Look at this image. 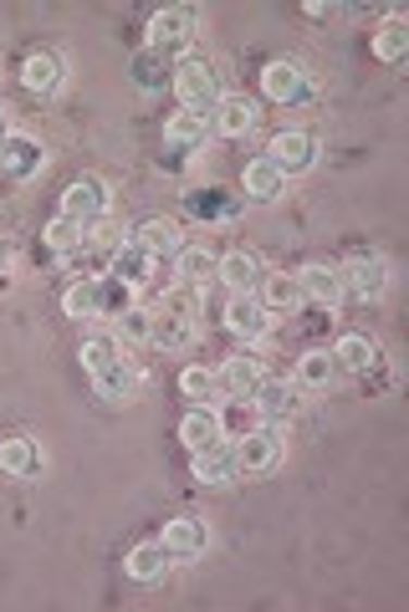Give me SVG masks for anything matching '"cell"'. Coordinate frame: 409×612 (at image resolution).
Returning a JSON list of instances; mask_svg holds the SVG:
<instances>
[{
	"label": "cell",
	"instance_id": "cell-34",
	"mask_svg": "<svg viewBox=\"0 0 409 612\" xmlns=\"http://www.w3.org/2000/svg\"><path fill=\"white\" fill-rule=\"evenodd\" d=\"M119 358H123V348L113 342V337H87V342H83V367L92 373V378H98L102 367H113Z\"/></svg>",
	"mask_w": 409,
	"mask_h": 612
},
{
	"label": "cell",
	"instance_id": "cell-28",
	"mask_svg": "<svg viewBox=\"0 0 409 612\" xmlns=\"http://www.w3.org/2000/svg\"><path fill=\"white\" fill-rule=\"evenodd\" d=\"M179 394H185L195 409H215V403L225 398L221 394V378H215L210 367H185V373H179Z\"/></svg>",
	"mask_w": 409,
	"mask_h": 612
},
{
	"label": "cell",
	"instance_id": "cell-9",
	"mask_svg": "<svg viewBox=\"0 0 409 612\" xmlns=\"http://www.w3.org/2000/svg\"><path fill=\"white\" fill-rule=\"evenodd\" d=\"M225 327L236 332V337H246V342H261L267 327H272V312H267L251 291H240V297H231V307H225Z\"/></svg>",
	"mask_w": 409,
	"mask_h": 612
},
{
	"label": "cell",
	"instance_id": "cell-33",
	"mask_svg": "<svg viewBox=\"0 0 409 612\" xmlns=\"http://www.w3.org/2000/svg\"><path fill=\"white\" fill-rule=\"evenodd\" d=\"M134 307V286H123L119 276H102L98 282V316H119Z\"/></svg>",
	"mask_w": 409,
	"mask_h": 612
},
{
	"label": "cell",
	"instance_id": "cell-7",
	"mask_svg": "<svg viewBox=\"0 0 409 612\" xmlns=\"http://www.w3.org/2000/svg\"><path fill=\"white\" fill-rule=\"evenodd\" d=\"M41 164H47V149L36 143V138H21V133H11L5 143H0V168H5V179H36L41 174Z\"/></svg>",
	"mask_w": 409,
	"mask_h": 612
},
{
	"label": "cell",
	"instance_id": "cell-38",
	"mask_svg": "<svg viewBox=\"0 0 409 612\" xmlns=\"http://www.w3.org/2000/svg\"><path fill=\"white\" fill-rule=\"evenodd\" d=\"M11 138V117H5V108H0V143Z\"/></svg>",
	"mask_w": 409,
	"mask_h": 612
},
{
	"label": "cell",
	"instance_id": "cell-3",
	"mask_svg": "<svg viewBox=\"0 0 409 612\" xmlns=\"http://www.w3.org/2000/svg\"><path fill=\"white\" fill-rule=\"evenodd\" d=\"M272 168H282V174H307V168L318 164V143L307 138V133H297V128H287V133H276L272 143H267V153H261Z\"/></svg>",
	"mask_w": 409,
	"mask_h": 612
},
{
	"label": "cell",
	"instance_id": "cell-22",
	"mask_svg": "<svg viewBox=\"0 0 409 612\" xmlns=\"http://www.w3.org/2000/svg\"><path fill=\"white\" fill-rule=\"evenodd\" d=\"M0 475H16V480L41 475V449H36L32 439H5V445H0Z\"/></svg>",
	"mask_w": 409,
	"mask_h": 612
},
{
	"label": "cell",
	"instance_id": "cell-5",
	"mask_svg": "<svg viewBox=\"0 0 409 612\" xmlns=\"http://www.w3.org/2000/svg\"><path fill=\"white\" fill-rule=\"evenodd\" d=\"M236 470H246V475H267V470H276V460H282V439H276L272 429H246L236 434Z\"/></svg>",
	"mask_w": 409,
	"mask_h": 612
},
{
	"label": "cell",
	"instance_id": "cell-29",
	"mask_svg": "<svg viewBox=\"0 0 409 612\" xmlns=\"http://www.w3.org/2000/svg\"><path fill=\"white\" fill-rule=\"evenodd\" d=\"M256 128V108L246 98H221L215 102V133L225 138H246Z\"/></svg>",
	"mask_w": 409,
	"mask_h": 612
},
{
	"label": "cell",
	"instance_id": "cell-8",
	"mask_svg": "<svg viewBox=\"0 0 409 612\" xmlns=\"http://www.w3.org/2000/svg\"><path fill=\"white\" fill-rule=\"evenodd\" d=\"M338 271H343V286H348L354 297H363V301L384 297V286H389V265L379 261V255H354V261L338 265Z\"/></svg>",
	"mask_w": 409,
	"mask_h": 612
},
{
	"label": "cell",
	"instance_id": "cell-32",
	"mask_svg": "<svg viewBox=\"0 0 409 612\" xmlns=\"http://www.w3.org/2000/svg\"><path fill=\"white\" fill-rule=\"evenodd\" d=\"M215 255L210 250H179V286H205L215 276Z\"/></svg>",
	"mask_w": 409,
	"mask_h": 612
},
{
	"label": "cell",
	"instance_id": "cell-20",
	"mask_svg": "<svg viewBox=\"0 0 409 612\" xmlns=\"http://www.w3.org/2000/svg\"><path fill=\"white\" fill-rule=\"evenodd\" d=\"M231 475H236V449H231V445L195 449V480H200V485H225Z\"/></svg>",
	"mask_w": 409,
	"mask_h": 612
},
{
	"label": "cell",
	"instance_id": "cell-35",
	"mask_svg": "<svg viewBox=\"0 0 409 612\" xmlns=\"http://www.w3.org/2000/svg\"><path fill=\"white\" fill-rule=\"evenodd\" d=\"M405 51H409V26L405 21H389V26L374 36V57L379 62H399Z\"/></svg>",
	"mask_w": 409,
	"mask_h": 612
},
{
	"label": "cell",
	"instance_id": "cell-11",
	"mask_svg": "<svg viewBox=\"0 0 409 612\" xmlns=\"http://www.w3.org/2000/svg\"><path fill=\"white\" fill-rule=\"evenodd\" d=\"M221 394H236V398H251L256 383L267 378V367H261V358H246V352H236V358H225L221 363Z\"/></svg>",
	"mask_w": 409,
	"mask_h": 612
},
{
	"label": "cell",
	"instance_id": "cell-6",
	"mask_svg": "<svg viewBox=\"0 0 409 612\" xmlns=\"http://www.w3.org/2000/svg\"><path fill=\"white\" fill-rule=\"evenodd\" d=\"M195 5H164L159 16L149 21V47L153 51H179L195 36Z\"/></svg>",
	"mask_w": 409,
	"mask_h": 612
},
{
	"label": "cell",
	"instance_id": "cell-27",
	"mask_svg": "<svg viewBox=\"0 0 409 612\" xmlns=\"http://www.w3.org/2000/svg\"><path fill=\"white\" fill-rule=\"evenodd\" d=\"M113 342H119V348H144V342H153V312H144V307L119 312L113 316Z\"/></svg>",
	"mask_w": 409,
	"mask_h": 612
},
{
	"label": "cell",
	"instance_id": "cell-25",
	"mask_svg": "<svg viewBox=\"0 0 409 612\" xmlns=\"http://www.w3.org/2000/svg\"><path fill=\"white\" fill-rule=\"evenodd\" d=\"M138 246L149 250L153 261H170V255H179V225L174 220H144L138 225Z\"/></svg>",
	"mask_w": 409,
	"mask_h": 612
},
{
	"label": "cell",
	"instance_id": "cell-26",
	"mask_svg": "<svg viewBox=\"0 0 409 612\" xmlns=\"http://www.w3.org/2000/svg\"><path fill=\"white\" fill-rule=\"evenodd\" d=\"M333 378H338V363H333V352H302L297 358V388H312V394H323V388H333Z\"/></svg>",
	"mask_w": 409,
	"mask_h": 612
},
{
	"label": "cell",
	"instance_id": "cell-18",
	"mask_svg": "<svg viewBox=\"0 0 409 612\" xmlns=\"http://www.w3.org/2000/svg\"><path fill=\"white\" fill-rule=\"evenodd\" d=\"M302 286H297V276H287V271H276V276H267V286H261V307L272 316H292L297 307H302Z\"/></svg>",
	"mask_w": 409,
	"mask_h": 612
},
{
	"label": "cell",
	"instance_id": "cell-16",
	"mask_svg": "<svg viewBox=\"0 0 409 612\" xmlns=\"http://www.w3.org/2000/svg\"><path fill=\"white\" fill-rule=\"evenodd\" d=\"M205 133H210V117L179 108V113L164 123V143H170V149H179V153H189V149H200V143H205Z\"/></svg>",
	"mask_w": 409,
	"mask_h": 612
},
{
	"label": "cell",
	"instance_id": "cell-1",
	"mask_svg": "<svg viewBox=\"0 0 409 612\" xmlns=\"http://www.w3.org/2000/svg\"><path fill=\"white\" fill-rule=\"evenodd\" d=\"M174 98H179V108H189V113L210 117L215 113V102L225 98L215 66L205 62V57H179V66H174Z\"/></svg>",
	"mask_w": 409,
	"mask_h": 612
},
{
	"label": "cell",
	"instance_id": "cell-24",
	"mask_svg": "<svg viewBox=\"0 0 409 612\" xmlns=\"http://www.w3.org/2000/svg\"><path fill=\"white\" fill-rule=\"evenodd\" d=\"M92 383H98V394L108 398V403H128V398L138 394V367L128 363V358H119L113 367H102Z\"/></svg>",
	"mask_w": 409,
	"mask_h": 612
},
{
	"label": "cell",
	"instance_id": "cell-15",
	"mask_svg": "<svg viewBox=\"0 0 409 612\" xmlns=\"http://www.w3.org/2000/svg\"><path fill=\"white\" fill-rule=\"evenodd\" d=\"M170 562H174V557H170V547H164V541H138L123 566H128V577H134V582H159L164 572H170Z\"/></svg>",
	"mask_w": 409,
	"mask_h": 612
},
{
	"label": "cell",
	"instance_id": "cell-36",
	"mask_svg": "<svg viewBox=\"0 0 409 612\" xmlns=\"http://www.w3.org/2000/svg\"><path fill=\"white\" fill-rule=\"evenodd\" d=\"M62 312L67 316H98V282H72L67 286V297H62Z\"/></svg>",
	"mask_w": 409,
	"mask_h": 612
},
{
	"label": "cell",
	"instance_id": "cell-31",
	"mask_svg": "<svg viewBox=\"0 0 409 612\" xmlns=\"http://www.w3.org/2000/svg\"><path fill=\"white\" fill-rule=\"evenodd\" d=\"M47 246L57 250V255H72V250H83L87 246V225H77V220H51L47 225Z\"/></svg>",
	"mask_w": 409,
	"mask_h": 612
},
{
	"label": "cell",
	"instance_id": "cell-12",
	"mask_svg": "<svg viewBox=\"0 0 409 612\" xmlns=\"http://www.w3.org/2000/svg\"><path fill=\"white\" fill-rule=\"evenodd\" d=\"M256 414L261 419H292L297 414V383H282V378H261L256 383Z\"/></svg>",
	"mask_w": 409,
	"mask_h": 612
},
{
	"label": "cell",
	"instance_id": "cell-14",
	"mask_svg": "<svg viewBox=\"0 0 409 612\" xmlns=\"http://www.w3.org/2000/svg\"><path fill=\"white\" fill-rule=\"evenodd\" d=\"M221 409H189L185 424H179V439H185V449L195 454V449H210L221 445Z\"/></svg>",
	"mask_w": 409,
	"mask_h": 612
},
{
	"label": "cell",
	"instance_id": "cell-2",
	"mask_svg": "<svg viewBox=\"0 0 409 612\" xmlns=\"http://www.w3.org/2000/svg\"><path fill=\"white\" fill-rule=\"evenodd\" d=\"M108 215V184L98 174H83V179L67 184L62 195V220H77V225H98Z\"/></svg>",
	"mask_w": 409,
	"mask_h": 612
},
{
	"label": "cell",
	"instance_id": "cell-10",
	"mask_svg": "<svg viewBox=\"0 0 409 612\" xmlns=\"http://www.w3.org/2000/svg\"><path fill=\"white\" fill-rule=\"evenodd\" d=\"M297 286H302V297L318 301V307H338V301H343V271H338V265H327V261L302 265Z\"/></svg>",
	"mask_w": 409,
	"mask_h": 612
},
{
	"label": "cell",
	"instance_id": "cell-4",
	"mask_svg": "<svg viewBox=\"0 0 409 612\" xmlns=\"http://www.w3.org/2000/svg\"><path fill=\"white\" fill-rule=\"evenodd\" d=\"M261 92L272 102H287V108H302L307 102V72L302 62H292V57H282V62H267V72H261Z\"/></svg>",
	"mask_w": 409,
	"mask_h": 612
},
{
	"label": "cell",
	"instance_id": "cell-17",
	"mask_svg": "<svg viewBox=\"0 0 409 612\" xmlns=\"http://www.w3.org/2000/svg\"><path fill=\"white\" fill-rule=\"evenodd\" d=\"M282 189H287V174H282V168H272L267 159H251V164H246V199H256V204H276Z\"/></svg>",
	"mask_w": 409,
	"mask_h": 612
},
{
	"label": "cell",
	"instance_id": "cell-13",
	"mask_svg": "<svg viewBox=\"0 0 409 612\" xmlns=\"http://www.w3.org/2000/svg\"><path fill=\"white\" fill-rule=\"evenodd\" d=\"M164 547H170V557H200L205 547H210V530H205V521H189V515H179V521H170L164 526V536H159Z\"/></svg>",
	"mask_w": 409,
	"mask_h": 612
},
{
	"label": "cell",
	"instance_id": "cell-19",
	"mask_svg": "<svg viewBox=\"0 0 409 612\" xmlns=\"http://www.w3.org/2000/svg\"><path fill=\"white\" fill-rule=\"evenodd\" d=\"M113 276H119L123 286H144L153 276V255L138 240H123L119 250H113Z\"/></svg>",
	"mask_w": 409,
	"mask_h": 612
},
{
	"label": "cell",
	"instance_id": "cell-30",
	"mask_svg": "<svg viewBox=\"0 0 409 612\" xmlns=\"http://www.w3.org/2000/svg\"><path fill=\"white\" fill-rule=\"evenodd\" d=\"M379 358L374 337H363V332H348V337H338V348H333V363L338 367H354V373H369Z\"/></svg>",
	"mask_w": 409,
	"mask_h": 612
},
{
	"label": "cell",
	"instance_id": "cell-37",
	"mask_svg": "<svg viewBox=\"0 0 409 612\" xmlns=\"http://www.w3.org/2000/svg\"><path fill=\"white\" fill-rule=\"evenodd\" d=\"M92 246H98V250H108V255H113V250L123 246V235L113 230V225H102V220H98V230H92Z\"/></svg>",
	"mask_w": 409,
	"mask_h": 612
},
{
	"label": "cell",
	"instance_id": "cell-23",
	"mask_svg": "<svg viewBox=\"0 0 409 612\" xmlns=\"http://www.w3.org/2000/svg\"><path fill=\"white\" fill-rule=\"evenodd\" d=\"M21 83L32 87V92H41V98H51V92L62 87V57H51V51L26 57V66H21Z\"/></svg>",
	"mask_w": 409,
	"mask_h": 612
},
{
	"label": "cell",
	"instance_id": "cell-21",
	"mask_svg": "<svg viewBox=\"0 0 409 612\" xmlns=\"http://www.w3.org/2000/svg\"><path fill=\"white\" fill-rule=\"evenodd\" d=\"M215 276H221L231 291H251L256 282H261V261H256L251 250H231V255H221V265H215Z\"/></svg>",
	"mask_w": 409,
	"mask_h": 612
}]
</instances>
